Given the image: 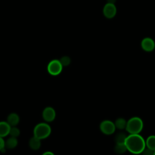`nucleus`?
Instances as JSON below:
<instances>
[{
	"instance_id": "obj_10",
	"label": "nucleus",
	"mask_w": 155,
	"mask_h": 155,
	"mask_svg": "<svg viewBox=\"0 0 155 155\" xmlns=\"http://www.w3.org/2000/svg\"><path fill=\"white\" fill-rule=\"evenodd\" d=\"M7 122L11 127L16 126L19 122V116L15 113H12L8 116Z\"/></svg>"
},
{
	"instance_id": "obj_19",
	"label": "nucleus",
	"mask_w": 155,
	"mask_h": 155,
	"mask_svg": "<svg viewBox=\"0 0 155 155\" xmlns=\"http://www.w3.org/2000/svg\"><path fill=\"white\" fill-rule=\"evenodd\" d=\"M153 152H154V151L149 149L148 148H145L141 153H142L143 154H146V155H151V154H153Z\"/></svg>"
},
{
	"instance_id": "obj_7",
	"label": "nucleus",
	"mask_w": 155,
	"mask_h": 155,
	"mask_svg": "<svg viewBox=\"0 0 155 155\" xmlns=\"http://www.w3.org/2000/svg\"><path fill=\"white\" fill-rule=\"evenodd\" d=\"M56 117V112L53 108L47 107L45 108L42 112V117L46 122H50L53 121Z\"/></svg>"
},
{
	"instance_id": "obj_15",
	"label": "nucleus",
	"mask_w": 155,
	"mask_h": 155,
	"mask_svg": "<svg viewBox=\"0 0 155 155\" xmlns=\"http://www.w3.org/2000/svg\"><path fill=\"white\" fill-rule=\"evenodd\" d=\"M127 150L125 143H116V146L114 148V151L118 154H122L125 153Z\"/></svg>"
},
{
	"instance_id": "obj_23",
	"label": "nucleus",
	"mask_w": 155,
	"mask_h": 155,
	"mask_svg": "<svg viewBox=\"0 0 155 155\" xmlns=\"http://www.w3.org/2000/svg\"><path fill=\"white\" fill-rule=\"evenodd\" d=\"M153 154H154L155 155V150L154 151V152H153Z\"/></svg>"
},
{
	"instance_id": "obj_13",
	"label": "nucleus",
	"mask_w": 155,
	"mask_h": 155,
	"mask_svg": "<svg viewBox=\"0 0 155 155\" xmlns=\"http://www.w3.org/2000/svg\"><path fill=\"white\" fill-rule=\"evenodd\" d=\"M145 145H147V148L149 149L154 151L155 150V136L151 135L149 136L146 142H145Z\"/></svg>"
},
{
	"instance_id": "obj_17",
	"label": "nucleus",
	"mask_w": 155,
	"mask_h": 155,
	"mask_svg": "<svg viewBox=\"0 0 155 155\" xmlns=\"http://www.w3.org/2000/svg\"><path fill=\"white\" fill-rule=\"evenodd\" d=\"M9 134L12 137H18L20 134V130L16 126H12L10 127Z\"/></svg>"
},
{
	"instance_id": "obj_1",
	"label": "nucleus",
	"mask_w": 155,
	"mask_h": 155,
	"mask_svg": "<svg viewBox=\"0 0 155 155\" xmlns=\"http://www.w3.org/2000/svg\"><path fill=\"white\" fill-rule=\"evenodd\" d=\"M125 145L127 150L134 154H140L145 148V142L139 134H130L127 136Z\"/></svg>"
},
{
	"instance_id": "obj_20",
	"label": "nucleus",
	"mask_w": 155,
	"mask_h": 155,
	"mask_svg": "<svg viewBox=\"0 0 155 155\" xmlns=\"http://www.w3.org/2000/svg\"><path fill=\"white\" fill-rule=\"evenodd\" d=\"M5 148V141L2 137H0V151Z\"/></svg>"
},
{
	"instance_id": "obj_21",
	"label": "nucleus",
	"mask_w": 155,
	"mask_h": 155,
	"mask_svg": "<svg viewBox=\"0 0 155 155\" xmlns=\"http://www.w3.org/2000/svg\"><path fill=\"white\" fill-rule=\"evenodd\" d=\"M116 0H107L108 3H111V4H114L116 2Z\"/></svg>"
},
{
	"instance_id": "obj_8",
	"label": "nucleus",
	"mask_w": 155,
	"mask_h": 155,
	"mask_svg": "<svg viewBox=\"0 0 155 155\" xmlns=\"http://www.w3.org/2000/svg\"><path fill=\"white\" fill-rule=\"evenodd\" d=\"M141 47L146 51H151L155 47V43L151 38H145L141 42Z\"/></svg>"
},
{
	"instance_id": "obj_6",
	"label": "nucleus",
	"mask_w": 155,
	"mask_h": 155,
	"mask_svg": "<svg viewBox=\"0 0 155 155\" xmlns=\"http://www.w3.org/2000/svg\"><path fill=\"white\" fill-rule=\"evenodd\" d=\"M117 9L114 4L107 3L103 8V14L104 16L108 19L114 18L116 14Z\"/></svg>"
},
{
	"instance_id": "obj_2",
	"label": "nucleus",
	"mask_w": 155,
	"mask_h": 155,
	"mask_svg": "<svg viewBox=\"0 0 155 155\" xmlns=\"http://www.w3.org/2000/svg\"><path fill=\"white\" fill-rule=\"evenodd\" d=\"M143 122L138 117H133L127 122L125 129L130 134H139L143 128Z\"/></svg>"
},
{
	"instance_id": "obj_3",
	"label": "nucleus",
	"mask_w": 155,
	"mask_h": 155,
	"mask_svg": "<svg viewBox=\"0 0 155 155\" xmlns=\"http://www.w3.org/2000/svg\"><path fill=\"white\" fill-rule=\"evenodd\" d=\"M51 131V128L48 124L46 123H39L34 128L33 134L36 137L43 139L50 136Z\"/></svg>"
},
{
	"instance_id": "obj_14",
	"label": "nucleus",
	"mask_w": 155,
	"mask_h": 155,
	"mask_svg": "<svg viewBox=\"0 0 155 155\" xmlns=\"http://www.w3.org/2000/svg\"><path fill=\"white\" fill-rule=\"evenodd\" d=\"M114 125L116 128L120 130H122L124 128H125L126 125H127V121L124 118H118L115 121Z\"/></svg>"
},
{
	"instance_id": "obj_9",
	"label": "nucleus",
	"mask_w": 155,
	"mask_h": 155,
	"mask_svg": "<svg viewBox=\"0 0 155 155\" xmlns=\"http://www.w3.org/2000/svg\"><path fill=\"white\" fill-rule=\"evenodd\" d=\"M10 127L11 126L7 123V122H0V137H4L9 134Z\"/></svg>"
},
{
	"instance_id": "obj_11",
	"label": "nucleus",
	"mask_w": 155,
	"mask_h": 155,
	"mask_svg": "<svg viewBox=\"0 0 155 155\" xmlns=\"http://www.w3.org/2000/svg\"><path fill=\"white\" fill-rule=\"evenodd\" d=\"M41 145V139L36 136L32 137L29 140V146L33 150H38L40 148Z\"/></svg>"
},
{
	"instance_id": "obj_16",
	"label": "nucleus",
	"mask_w": 155,
	"mask_h": 155,
	"mask_svg": "<svg viewBox=\"0 0 155 155\" xmlns=\"http://www.w3.org/2000/svg\"><path fill=\"white\" fill-rule=\"evenodd\" d=\"M127 135L124 133H118L114 137V140L116 143H122L125 142Z\"/></svg>"
},
{
	"instance_id": "obj_18",
	"label": "nucleus",
	"mask_w": 155,
	"mask_h": 155,
	"mask_svg": "<svg viewBox=\"0 0 155 155\" xmlns=\"http://www.w3.org/2000/svg\"><path fill=\"white\" fill-rule=\"evenodd\" d=\"M59 61L62 66H67L70 64L71 59L68 56H64L59 59Z\"/></svg>"
},
{
	"instance_id": "obj_4",
	"label": "nucleus",
	"mask_w": 155,
	"mask_h": 155,
	"mask_svg": "<svg viewBox=\"0 0 155 155\" xmlns=\"http://www.w3.org/2000/svg\"><path fill=\"white\" fill-rule=\"evenodd\" d=\"M62 67L63 66L61 64L59 60L54 59L48 63L47 66V70L50 74L53 76H56L61 73Z\"/></svg>"
},
{
	"instance_id": "obj_12",
	"label": "nucleus",
	"mask_w": 155,
	"mask_h": 155,
	"mask_svg": "<svg viewBox=\"0 0 155 155\" xmlns=\"http://www.w3.org/2000/svg\"><path fill=\"white\" fill-rule=\"evenodd\" d=\"M18 143L17 137L11 136L5 142V147L8 149H13L18 145Z\"/></svg>"
},
{
	"instance_id": "obj_22",
	"label": "nucleus",
	"mask_w": 155,
	"mask_h": 155,
	"mask_svg": "<svg viewBox=\"0 0 155 155\" xmlns=\"http://www.w3.org/2000/svg\"><path fill=\"white\" fill-rule=\"evenodd\" d=\"M46 155V154H50V155H53V153H51V152H49V151H47V152H45L44 153H43V155Z\"/></svg>"
},
{
	"instance_id": "obj_5",
	"label": "nucleus",
	"mask_w": 155,
	"mask_h": 155,
	"mask_svg": "<svg viewBox=\"0 0 155 155\" xmlns=\"http://www.w3.org/2000/svg\"><path fill=\"white\" fill-rule=\"evenodd\" d=\"M100 129L101 131L105 134H111L114 132L116 127L113 122L106 120L101 123Z\"/></svg>"
}]
</instances>
